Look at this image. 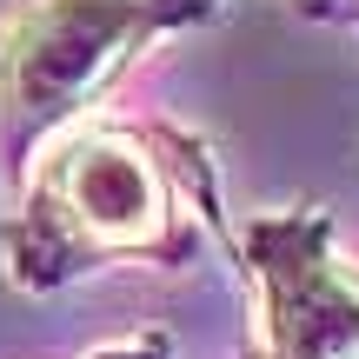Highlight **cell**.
<instances>
[{
    "label": "cell",
    "instance_id": "obj_1",
    "mask_svg": "<svg viewBox=\"0 0 359 359\" xmlns=\"http://www.w3.org/2000/svg\"><path fill=\"white\" fill-rule=\"evenodd\" d=\"M200 226H219L200 140L180 127L87 120L34 160L0 226V253L20 293H53L114 259L187 266Z\"/></svg>",
    "mask_w": 359,
    "mask_h": 359
},
{
    "label": "cell",
    "instance_id": "obj_2",
    "mask_svg": "<svg viewBox=\"0 0 359 359\" xmlns=\"http://www.w3.org/2000/svg\"><path fill=\"white\" fill-rule=\"evenodd\" d=\"M219 0H7L0 13V187L20 193L34 160L114 93L154 40L213 20Z\"/></svg>",
    "mask_w": 359,
    "mask_h": 359
},
{
    "label": "cell",
    "instance_id": "obj_3",
    "mask_svg": "<svg viewBox=\"0 0 359 359\" xmlns=\"http://www.w3.org/2000/svg\"><path fill=\"white\" fill-rule=\"evenodd\" d=\"M233 253L259 299V359H359V266L320 206L253 213Z\"/></svg>",
    "mask_w": 359,
    "mask_h": 359
},
{
    "label": "cell",
    "instance_id": "obj_4",
    "mask_svg": "<svg viewBox=\"0 0 359 359\" xmlns=\"http://www.w3.org/2000/svg\"><path fill=\"white\" fill-rule=\"evenodd\" d=\"M253 359H259V353H253Z\"/></svg>",
    "mask_w": 359,
    "mask_h": 359
}]
</instances>
